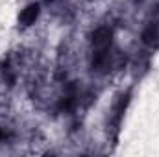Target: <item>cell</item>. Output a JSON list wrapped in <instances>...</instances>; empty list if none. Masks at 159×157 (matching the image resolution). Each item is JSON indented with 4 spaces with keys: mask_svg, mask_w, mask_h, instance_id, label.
Returning <instances> with one entry per match:
<instances>
[{
    "mask_svg": "<svg viewBox=\"0 0 159 157\" xmlns=\"http://www.w3.org/2000/svg\"><path fill=\"white\" fill-rule=\"evenodd\" d=\"M35 17H37V6H30V7H28V11L22 15V22H26V24H28V22H32Z\"/></svg>",
    "mask_w": 159,
    "mask_h": 157,
    "instance_id": "1",
    "label": "cell"
}]
</instances>
